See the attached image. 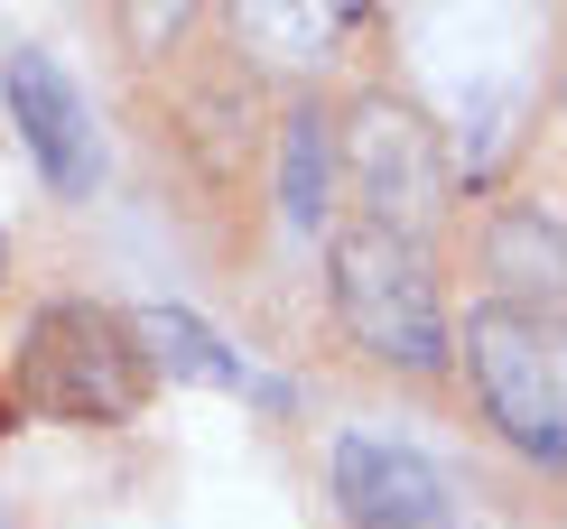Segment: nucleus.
I'll return each instance as SVG.
<instances>
[{"label":"nucleus","instance_id":"obj_7","mask_svg":"<svg viewBox=\"0 0 567 529\" xmlns=\"http://www.w3.org/2000/svg\"><path fill=\"white\" fill-rule=\"evenodd\" d=\"M122 325H131L140 363H168L177 381H205V391H251L243 353H233L205 317H186V307H140V317H122Z\"/></svg>","mask_w":567,"mask_h":529},{"label":"nucleus","instance_id":"obj_5","mask_svg":"<svg viewBox=\"0 0 567 529\" xmlns=\"http://www.w3.org/2000/svg\"><path fill=\"white\" fill-rule=\"evenodd\" d=\"M353 177L372 196V224L400 232V242H419L446 205V158H437V139L410 103H363V122H353Z\"/></svg>","mask_w":567,"mask_h":529},{"label":"nucleus","instance_id":"obj_13","mask_svg":"<svg viewBox=\"0 0 567 529\" xmlns=\"http://www.w3.org/2000/svg\"><path fill=\"white\" fill-rule=\"evenodd\" d=\"M0 529H10V520H0Z\"/></svg>","mask_w":567,"mask_h":529},{"label":"nucleus","instance_id":"obj_9","mask_svg":"<svg viewBox=\"0 0 567 529\" xmlns=\"http://www.w3.org/2000/svg\"><path fill=\"white\" fill-rule=\"evenodd\" d=\"M279 214H289L298 232H317L326 214H336V131H326L317 103H298L289 122H279Z\"/></svg>","mask_w":567,"mask_h":529},{"label":"nucleus","instance_id":"obj_11","mask_svg":"<svg viewBox=\"0 0 567 529\" xmlns=\"http://www.w3.org/2000/svg\"><path fill=\"white\" fill-rule=\"evenodd\" d=\"M186 19H196V0H122V29H131V46H150V56L186 29Z\"/></svg>","mask_w":567,"mask_h":529},{"label":"nucleus","instance_id":"obj_12","mask_svg":"<svg viewBox=\"0 0 567 529\" xmlns=\"http://www.w3.org/2000/svg\"><path fill=\"white\" fill-rule=\"evenodd\" d=\"M10 418H19V408H10V391H0V427H10Z\"/></svg>","mask_w":567,"mask_h":529},{"label":"nucleus","instance_id":"obj_2","mask_svg":"<svg viewBox=\"0 0 567 529\" xmlns=\"http://www.w3.org/2000/svg\"><path fill=\"white\" fill-rule=\"evenodd\" d=\"M336 317H344V334L372 363H400V372H437L446 363L437 279H429V260H419V242H400L382 224L336 232Z\"/></svg>","mask_w":567,"mask_h":529},{"label":"nucleus","instance_id":"obj_8","mask_svg":"<svg viewBox=\"0 0 567 529\" xmlns=\"http://www.w3.org/2000/svg\"><path fill=\"white\" fill-rule=\"evenodd\" d=\"M353 0H233V29H243V46H261L270 65H317L336 56Z\"/></svg>","mask_w":567,"mask_h":529},{"label":"nucleus","instance_id":"obj_3","mask_svg":"<svg viewBox=\"0 0 567 529\" xmlns=\"http://www.w3.org/2000/svg\"><path fill=\"white\" fill-rule=\"evenodd\" d=\"M465 363H475V391L493 408L512 446L530 465H567V363H558V325L539 307H475L465 317Z\"/></svg>","mask_w":567,"mask_h":529},{"label":"nucleus","instance_id":"obj_4","mask_svg":"<svg viewBox=\"0 0 567 529\" xmlns=\"http://www.w3.org/2000/svg\"><path fill=\"white\" fill-rule=\"evenodd\" d=\"M0 93H10V122H19V139H29L38 177L56 186V196H93V177H103V131H93L75 75H65L47 46H10Z\"/></svg>","mask_w":567,"mask_h":529},{"label":"nucleus","instance_id":"obj_1","mask_svg":"<svg viewBox=\"0 0 567 529\" xmlns=\"http://www.w3.org/2000/svg\"><path fill=\"white\" fill-rule=\"evenodd\" d=\"M150 400V363H140L131 325L93 298H56L38 307L10 363V408L29 418H65V427H122Z\"/></svg>","mask_w":567,"mask_h":529},{"label":"nucleus","instance_id":"obj_10","mask_svg":"<svg viewBox=\"0 0 567 529\" xmlns=\"http://www.w3.org/2000/svg\"><path fill=\"white\" fill-rule=\"evenodd\" d=\"M493 270H503L512 288H530L539 317H549V307H558V214L512 205L503 224H493Z\"/></svg>","mask_w":567,"mask_h":529},{"label":"nucleus","instance_id":"obj_6","mask_svg":"<svg viewBox=\"0 0 567 529\" xmlns=\"http://www.w3.org/2000/svg\"><path fill=\"white\" fill-rule=\"evenodd\" d=\"M336 501L353 529H446V484L419 446L353 427L336 437Z\"/></svg>","mask_w":567,"mask_h":529}]
</instances>
